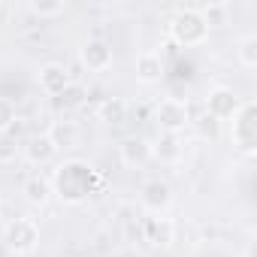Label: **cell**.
<instances>
[{"instance_id": "1", "label": "cell", "mask_w": 257, "mask_h": 257, "mask_svg": "<svg viewBox=\"0 0 257 257\" xmlns=\"http://www.w3.org/2000/svg\"><path fill=\"white\" fill-rule=\"evenodd\" d=\"M52 182V194L67 203V206H79L82 200H88V194L94 191V170L85 161H64L55 173Z\"/></svg>"}, {"instance_id": "2", "label": "cell", "mask_w": 257, "mask_h": 257, "mask_svg": "<svg viewBox=\"0 0 257 257\" xmlns=\"http://www.w3.org/2000/svg\"><path fill=\"white\" fill-rule=\"evenodd\" d=\"M167 37L176 43V46H203L209 40V19L203 10L197 7H182L176 10L170 19H167Z\"/></svg>"}, {"instance_id": "3", "label": "cell", "mask_w": 257, "mask_h": 257, "mask_svg": "<svg viewBox=\"0 0 257 257\" xmlns=\"http://www.w3.org/2000/svg\"><path fill=\"white\" fill-rule=\"evenodd\" d=\"M230 121H233L230 124V143H233V149L239 155L251 158L257 152V103L245 100Z\"/></svg>"}, {"instance_id": "4", "label": "cell", "mask_w": 257, "mask_h": 257, "mask_svg": "<svg viewBox=\"0 0 257 257\" xmlns=\"http://www.w3.org/2000/svg\"><path fill=\"white\" fill-rule=\"evenodd\" d=\"M0 242L10 254H31L40 245V224L34 218H13L0 233Z\"/></svg>"}, {"instance_id": "5", "label": "cell", "mask_w": 257, "mask_h": 257, "mask_svg": "<svg viewBox=\"0 0 257 257\" xmlns=\"http://www.w3.org/2000/svg\"><path fill=\"white\" fill-rule=\"evenodd\" d=\"M155 121L161 127V134H182L191 127V106L182 97H164L155 106Z\"/></svg>"}, {"instance_id": "6", "label": "cell", "mask_w": 257, "mask_h": 257, "mask_svg": "<svg viewBox=\"0 0 257 257\" xmlns=\"http://www.w3.org/2000/svg\"><path fill=\"white\" fill-rule=\"evenodd\" d=\"M140 203L149 215H164L173 206V188L167 179H146L140 185Z\"/></svg>"}, {"instance_id": "7", "label": "cell", "mask_w": 257, "mask_h": 257, "mask_svg": "<svg viewBox=\"0 0 257 257\" xmlns=\"http://www.w3.org/2000/svg\"><path fill=\"white\" fill-rule=\"evenodd\" d=\"M239 106H242L239 94H236L233 88H227V85L212 88L209 97H206V115H209L212 121H230V118L239 112Z\"/></svg>"}, {"instance_id": "8", "label": "cell", "mask_w": 257, "mask_h": 257, "mask_svg": "<svg viewBox=\"0 0 257 257\" xmlns=\"http://www.w3.org/2000/svg\"><path fill=\"white\" fill-rule=\"evenodd\" d=\"M79 61H82V67H85L88 73H103V70L112 67L115 55H112V46H109L106 40L91 37V40L82 43V49H79Z\"/></svg>"}, {"instance_id": "9", "label": "cell", "mask_w": 257, "mask_h": 257, "mask_svg": "<svg viewBox=\"0 0 257 257\" xmlns=\"http://www.w3.org/2000/svg\"><path fill=\"white\" fill-rule=\"evenodd\" d=\"M70 82H73L70 70H67L64 64H58V61L43 64V67H40V73H37V85H40V91H43V94H49V97H58Z\"/></svg>"}, {"instance_id": "10", "label": "cell", "mask_w": 257, "mask_h": 257, "mask_svg": "<svg viewBox=\"0 0 257 257\" xmlns=\"http://www.w3.org/2000/svg\"><path fill=\"white\" fill-rule=\"evenodd\" d=\"M118 158H121L124 167L143 170V167L152 161V143L143 140V137H127V140H121V146H118Z\"/></svg>"}, {"instance_id": "11", "label": "cell", "mask_w": 257, "mask_h": 257, "mask_svg": "<svg viewBox=\"0 0 257 257\" xmlns=\"http://www.w3.org/2000/svg\"><path fill=\"white\" fill-rule=\"evenodd\" d=\"M22 155H25L28 164H34V167H46V164L55 161L58 149H55V143L49 140V134H37V137H31V140L22 146Z\"/></svg>"}, {"instance_id": "12", "label": "cell", "mask_w": 257, "mask_h": 257, "mask_svg": "<svg viewBox=\"0 0 257 257\" xmlns=\"http://www.w3.org/2000/svg\"><path fill=\"white\" fill-rule=\"evenodd\" d=\"M143 236H146V242H152V245H158V248H167V245H173V239H176V227H173V221L164 218V215H149V218L143 221Z\"/></svg>"}, {"instance_id": "13", "label": "cell", "mask_w": 257, "mask_h": 257, "mask_svg": "<svg viewBox=\"0 0 257 257\" xmlns=\"http://www.w3.org/2000/svg\"><path fill=\"white\" fill-rule=\"evenodd\" d=\"M134 73H137V79L143 85H158L164 79L167 67H164V58L158 52H140L137 55V64H134Z\"/></svg>"}, {"instance_id": "14", "label": "cell", "mask_w": 257, "mask_h": 257, "mask_svg": "<svg viewBox=\"0 0 257 257\" xmlns=\"http://www.w3.org/2000/svg\"><path fill=\"white\" fill-rule=\"evenodd\" d=\"M182 158V140L176 134H161L155 143H152V161H161V164H176Z\"/></svg>"}, {"instance_id": "15", "label": "cell", "mask_w": 257, "mask_h": 257, "mask_svg": "<svg viewBox=\"0 0 257 257\" xmlns=\"http://www.w3.org/2000/svg\"><path fill=\"white\" fill-rule=\"evenodd\" d=\"M22 194H25V200H28L31 206H46V203L52 200V182H49L46 176H28Z\"/></svg>"}, {"instance_id": "16", "label": "cell", "mask_w": 257, "mask_h": 257, "mask_svg": "<svg viewBox=\"0 0 257 257\" xmlns=\"http://www.w3.org/2000/svg\"><path fill=\"white\" fill-rule=\"evenodd\" d=\"M46 134H49V140L55 143L58 152H61V149H73V146H79V127H76L73 121H55Z\"/></svg>"}, {"instance_id": "17", "label": "cell", "mask_w": 257, "mask_h": 257, "mask_svg": "<svg viewBox=\"0 0 257 257\" xmlns=\"http://www.w3.org/2000/svg\"><path fill=\"white\" fill-rule=\"evenodd\" d=\"M127 112H131V106H127L124 97H106L97 109V118L103 124H121V121H127Z\"/></svg>"}, {"instance_id": "18", "label": "cell", "mask_w": 257, "mask_h": 257, "mask_svg": "<svg viewBox=\"0 0 257 257\" xmlns=\"http://www.w3.org/2000/svg\"><path fill=\"white\" fill-rule=\"evenodd\" d=\"M85 100H88V88H85L82 82H70V85L55 97V103H58L64 112H70V109H82Z\"/></svg>"}, {"instance_id": "19", "label": "cell", "mask_w": 257, "mask_h": 257, "mask_svg": "<svg viewBox=\"0 0 257 257\" xmlns=\"http://www.w3.org/2000/svg\"><path fill=\"white\" fill-rule=\"evenodd\" d=\"M236 58L245 70H254L257 67V34H245L236 46Z\"/></svg>"}, {"instance_id": "20", "label": "cell", "mask_w": 257, "mask_h": 257, "mask_svg": "<svg viewBox=\"0 0 257 257\" xmlns=\"http://www.w3.org/2000/svg\"><path fill=\"white\" fill-rule=\"evenodd\" d=\"M28 10L40 19H55L67 13V0H28Z\"/></svg>"}, {"instance_id": "21", "label": "cell", "mask_w": 257, "mask_h": 257, "mask_svg": "<svg viewBox=\"0 0 257 257\" xmlns=\"http://www.w3.org/2000/svg\"><path fill=\"white\" fill-rule=\"evenodd\" d=\"M13 124H16V103L7 100V97H0V137L10 134Z\"/></svg>"}, {"instance_id": "22", "label": "cell", "mask_w": 257, "mask_h": 257, "mask_svg": "<svg viewBox=\"0 0 257 257\" xmlns=\"http://www.w3.org/2000/svg\"><path fill=\"white\" fill-rule=\"evenodd\" d=\"M16 158H19V146L10 134H4L0 137V164H13Z\"/></svg>"}, {"instance_id": "23", "label": "cell", "mask_w": 257, "mask_h": 257, "mask_svg": "<svg viewBox=\"0 0 257 257\" xmlns=\"http://www.w3.org/2000/svg\"><path fill=\"white\" fill-rule=\"evenodd\" d=\"M118 257H146V254H143V251H137V248H124Z\"/></svg>"}, {"instance_id": "24", "label": "cell", "mask_w": 257, "mask_h": 257, "mask_svg": "<svg viewBox=\"0 0 257 257\" xmlns=\"http://www.w3.org/2000/svg\"><path fill=\"white\" fill-rule=\"evenodd\" d=\"M0 206H4V200H0Z\"/></svg>"}]
</instances>
